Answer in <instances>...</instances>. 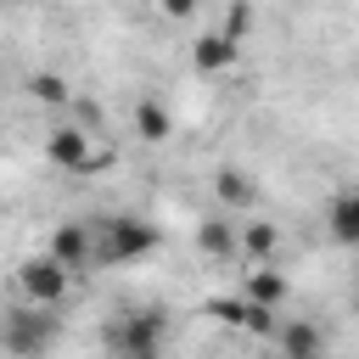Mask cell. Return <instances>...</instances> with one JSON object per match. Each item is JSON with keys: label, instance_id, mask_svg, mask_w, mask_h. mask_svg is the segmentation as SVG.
I'll return each mask as SVG.
<instances>
[{"label": "cell", "instance_id": "cell-16", "mask_svg": "<svg viewBox=\"0 0 359 359\" xmlns=\"http://www.w3.org/2000/svg\"><path fill=\"white\" fill-rule=\"evenodd\" d=\"M28 95L39 107H73V90H67L62 73H28Z\"/></svg>", "mask_w": 359, "mask_h": 359}, {"label": "cell", "instance_id": "cell-18", "mask_svg": "<svg viewBox=\"0 0 359 359\" xmlns=\"http://www.w3.org/2000/svg\"><path fill=\"white\" fill-rule=\"evenodd\" d=\"M157 11L174 17V22H185V17H196V0H157Z\"/></svg>", "mask_w": 359, "mask_h": 359}, {"label": "cell", "instance_id": "cell-13", "mask_svg": "<svg viewBox=\"0 0 359 359\" xmlns=\"http://www.w3.org/2000/svg\"><path fill=\"white\" fill-rule=\"evenodd\" d=\"M129 129H135L146 146H163V140L174 135V118H168V107H163V101H151V95H146V101H135V112H129Z\"/></svg>", "mask_w": 359, "mask_h": 359}, {"label": "cell", "instance_id": "cell-15", "mask_svg": "<svg viewBox=\"0 0 359 359\" xmlns=\"http://www.w3.org/2000/svg\"><path fill=\"white\" fill-rule=\"evenodd\" d=\"M275 252H280V224H269V219L241 224V258L247 264H275Z\"/></svg>", "mask_w": 359, "mask_h": 359}, {"label": "cell", "instance_id": "cell-3", "mask_svg": "<svg viewBox=\"0 0 359 359\" xmlns=\"http://www.w3.org/2000/svg\"><path fill=\"white\" fill-rule=\"evenodd\" d=\"M163 342H168V314L163 309H129L107 331L112 359H163Z\"/></svg>", "mask_w": 359, "mask_h": 359}, {"label": "cell", "instance_id": "cell-5", "mask_svg": "<svg viewBox=\"0 0 359 359\" xmlns=\"http://www.w3.org/2000/svg\"><path fill=\"white\" fill-rule=\"evenodd\" d=\"M17 292H22L28 303L62 309L67 292H73V269H67L62 258H50V252H28V258L17 264Z\"/></svg>", "mask_w": 359, "mask_h": 359}, {"label": "cell", "instance_id": "cell-11", "mask_svg": "<svg viewBox=\"0 0 359 359\" xmlns=\"http://www.w3.org/2000/svg\"><path fill=\"white\" fill-rule=\"evenodd\" d=\"M325 230L342 241V247H359V185H342L325 208Z\"/></svg>", "mask_w": 359, "mask_h": 359}, {"label": "cell", "instance_id": "cell-2", "mask_svg": "<svg viewBox=\"0 0 359 359\" xmlns=\"http://www.w3.org/2000/svg\"><path fill=\"white\" fill-rule=\"evenodd\" d=\"M56 331H62V320H56V309H45V303H17V309H6V320H0V348L11 353V359H39L50 342H56Z\"/></svg>", "mask_w": 359, "mask_h": 359}, {"label": "cell", "instance_id": "cell-14", "mask_svg": "<svg viewBox=\"0 0 359 359\" xmlns=\"http://www.w3.org/2000/svg\"><path fill=\"white\" fill-rule=\"evenodd\" d=\"M213 196H219L224 213H241V208L258 202V185H252V174H241V168H219V174H213Z\"/></svg>", "mask_w": 359, "mask_h": 359}, {"label": "cell", "instance_id": "cell-8", "mask_svg": "<svg viewBox=\"0 0 359 359\" xmlns=\"http://www.w3.org/2000/svg\"><path fill=\"white\" fill-rule=\"evenodd\" d=\"M224 325H236V331H247V337H275V309H264V303H252V297H213L208 303Z\"/></svg>", "mask_w": 359, "mask_h": 359}, {"label": "cell", "instance_id": "cell-1", "mask_svg": "<svg viewBox=\"0 0 359 359\" xmlns=\"http://www.w3.org/2000/svg\"><path fill=\"white\" fill-rule=\"evenodd\" d=\"M90 230H95V258H90V269L140 264V258H151V252L163 247V230H157V224H146V219H135V213L90 219Z\"/></svg>", "mask_w": 359, "mask_h": 359}, {"label": "cell", "instance_id": "cell-10", "mask_svg": "<svg viewBox=\"0 0 359 359\" xmlns=\"http://www.w3.org/2000/svg\"><path fill=\"white\" fill-rule=\"evenodd\" d=\"M196 247L219 264L241 258V224H230V213H202L196 219Z\"/></svg>", "mask_w": 359, "mask_h": 359}, {"label": "cell", "instance_id": "cell-4", "mask_svg": "<svg viewBox=\"0 0 359 359\" xmlns=\"http://www.w3.org/2000/svg\"><path fill=\"white\" fill-rule=\"evenodd\" d=\"M45 157H50V168H62V174H95V168L112 163V146H101L95 129H84V123H56V129L45 135Z\"/></svg>", "mask_w": 359, "mask_h": 359}, {"label": "cell", "instance_id": "cell-17", "mask_svg": "<svg viewBox=\"0 0 359 359\" xmlns=\"http://www.w3.org/2000/svg\"><path fill=\"white\" fill-rule=\"evenodd\" d=\"M247 22H252V6H247V0H230V22H224V34H230V39H241V34H247Z\"/></svg>", "mask_w": 359, "mask_h": 359}, {"label": "cell", "instance_id": "cell-9", "mask_svg": "<svg viewBox=\"0 0 359 359\" xmlns=\"http://www.w3.org/2000/svg\"><path fill=\"white\" fill-rule=\"evenodd\" d=\"M275 359H325V331L314 320H280L275 325Z\"/></svg>", "mask_w": 359, "mask_h": 359}, {"label": "cell", "instance_id": "cell-19", "mask_svg": "<svg viewBox=\"0 0 359 359\" xmlns=\"http://www.w3.org/2000/svg\"><path fill=\"white\" fill-rule=\"evenodd\" d=\"M73 112H79L84 129H101V107H95V101H79V95H73Z\"/></svg>", "mask_w": 359, "mask_h": 359}, {"label": "cell", "instance_id": "cell-7", "mask_svg": "<svg viewBox=\"0 0 359 359\" xmlns=\"http://www.w3.org/2000/svg\"><path fill=\"white\" fill-rule=\"evenodd\" d=\"M236 56H241V39H230L224 28H208V34H196V39H191V67H196L202 79L230 73V67H236Z\"/></svg>", "mask_w": 359, "mask_h": 359}, {"label": "cell", "instance_id": "cell-6", "mask_svg": "<svg viewBox=\"0 0 359 359\" xmlns=\"http://www.w3.org/2000/svg\"><path fill=\"white\" fill-rule=\"evenodd\" d=\"M45 252H50V258H62L73 275H79V269H90V258H95V230H90V219H62V224L50 230Z\"/></svg>", "mask_w": 359, "mask_h": 359}, {"label": "cell", "instance_id": "cell-20", "mask_svg": "<svg viewBox=\"0 0 359 359\" xmlns=\"http://www.w3.org/2000/svg\"><path fill=\"white\" fill-rule=\"evenodd\" d=\"M353 252H359V247H353Z\"/></svg>", "mask_w": 359, "mask_h": 359}, {"label": "cell", "instance_id": "cell-12", "mask_svg": "<svg viewBox=\"0 0 359 359\" xmlns=\"http://www.w3.org/2000/svg\"><path fill=\"white\" fill-rule=\"evenodd\" d=\"M286 275L275 269V264H252L247 269V280H241V297H252V303H264V309H280L286 303Z\"/></svg>", "mask_w": 359, "mask_h": 359}]
</instances>
